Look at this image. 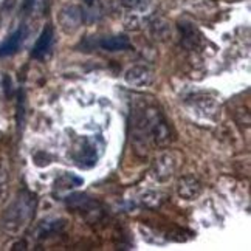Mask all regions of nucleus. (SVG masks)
Wrapping results in <instances>:
<instances>
[{
    "mask_svg": "<svg viewBox=\"0 0 251 251\" xmlns=\"http://www.w3.org/2000/svg\"><path fill=\"white\" fill-rule=\"evenodd\" d=\"M124 79L132 87H148L152 82V72L148 67L135 65L126 72Z\"/></svg>",
    "mask_w": 251,
    "mask_h": 251,
    "instance_id": "obj_8",
    "label": "nucleus"
},
{
    "mask_svg": "<svg viewBox=\"0 0 251 251\" xmlns=\"http://www.w3.org/2000/svg\"><path fill=\"white\" fill-rule=\"evenodd\" d=\"M201 191H203V186L201 183L194 177V176H185L178 180L177 185V192L181 199L185 200H196L200 197Z\"/></svg>",
    "mask_w": 251,
    "mask_h": 251,
    "instance_id": "obj_5",
    "label": "nucleus"
},
{
    "mask_svg": "<svg viewBox=\"0 0 251 251\" xmlns=\"http://www.w3.org/2000/svg\"><path fill=\"white\" fill-rule=\"evenodd\" d=\"M59 25L65 33H73L82 25L84 21V11L78 5H70L61 9L59 13Z\"/></svg>",
    "mask_w": 251,
    "mask_h": 251,
    "instance_id": "obj_4",
    "label": "nucleus"
},
{
    "mask_svg": "<svg viewBox=\"0 0 251 251\" xmlns=\"http://www.w3.org/2000/svg\"><path fill=\"white\" fill-rule=\"evenodd\" d=\"M25 36H26L25 26L17 28V30L9 36L3 44H0V56H9V54H14L16 51H19V48L22 47V42L25 41Z\"/></svg>",
    "mask_w": 251,
    "mask_h": 251,
    "instance_id": "obj_9",
    "label": "nucleus"
},
{
    "mask_svg": "<svg viewBox=\"0 0 251 251\" xmlns=\"http://www.w3.org/2000/svg\"><path fill=\"white\" fill-rule=\"evenodd\" d=\"M104 140L100 135H90V137H82L73 146L72 158L76 166L82 169H90L96 166V163L101 158L104 152Z\"/></svg>",
    "mask_w": 251,
    "mask_h": 251,
    "instance_id": "obj_3",
    "label": "nucleus"
},
{
    "mask_svg": "<svg viewBox=\"0 0 251 251\" xmlns=\"http://www.w3.org/2000/svg\"><path fill=\"white\" fill-rule=\"evenodd\" d=\"M8 183H9L8 160L0 158V201H3L8 196Z\"/></svg>",
    "mask_w": 251,
    "mask_h": 251,
    "instance_id": "obj_14",
    "label": "nucleus"
},
{
    "mask_svg": "<svg viewBox=\"0 0 251 251\" xmlns=\"http://www.w3.org/2000/svg\"><path fill=\"white\" fill-rule=\"evenodd\" d=\"M192 105H194L197 113L201 115V117H205V118H214L219 112L217 102L212 98H208V96H203V98H194Z\"/></svg>",
    "mask_w": 251,
    "mask_h": 251,
    "instance_id": "obj_10",
    "label": "nucleus"
},
{
    "mask_svg": "<svg viewBox=\"0 0 251 251\" xmlns=\"http://www.w3.org/2000/svg\"><path fill=\"white\" fill-rule=\"evenodd\" d=\"M100 47L102 50H107V51H123V50H127V48L132 47L129 37L126 36H110V37H104L100 42Z\"/></svg>",
    "mask_w": 251,
    "mask_h": 251,
    "instance_id": "obj_12",
    "label": "nucleus"
},
{
    "mask_svg": "<svg viewBox=\"0 0 251 251\" xmlns=\"http://www.w3.org/2000/svg\"><path fill=\"white\" fill-rule=\"evenodd\" d=\"M16 5V0H0V11H9Z\"/></svg>",
    "mask_w": 251,
    "mask_h": 251,
    "instance_id": "obj_17",
    "label": "nucleus"
},
{
    "mask_svg": "<svg viewBox=\"0 0 251 251\" xmlns=\"http://www.w3.org/2000/svg\"><path fill=\"white\" fill-rule=\"evenodd\" d=\"M135 138L143 143L152 141L158 148H166L171 144V127L157 107L148 105L140 112L138 118L135 120Z\"/></svg>",
    "mask_w": 251,
    "mask_h": 251,
    "instance_id": "obj_1",
    "label": "nucleus"
},
{
    "mask_svg": "<svg viewBox=\"0 0 251 251\" xmlns=\"http://www.w3.org/2000/svg\"><path fill=\"white\" fill-rule=\"evenodd\" d=\"M120 3L127 8V9H132V11H138V9H144L148 8L151 0H120Z\"/></svg>",
    "mask_w": 251,
    "mask_h": 251,
    "instance_id": "obj_16",
    "label": "nucleus"
},
{
    "mask_svg": "<svg viewBox=\"0 0 251 251\" xmlns=\"http://www.w3.org/2000/svg\"><path fill=\"white\" fill-rule=\"evenodd\" d=\"M37 199L30 191H21L8 205L2 216V229L6 234L16 236L24 231L34 217Z\"/></svg>",
    "mask_w": 251,
    "mask_h": 251,
    "instance_id": "obj_2",
    "label": "nucleus"
},
{
    "mask_svg": "<svg viewBox=\"0 0 251 251\" xmlns=\"http://www.w3.org/2000/svg\"><path fill=\"white\" fill-rule=\"evenodd\" d=\"M82 183H84V180L81 177L75 176V174L64 172V174H61V176L54 180V191H59V192L70 191V189H75V188L81 186Z\"/></svg>",
    "mask_w": 251,
    "mask_h": 251,
    "instance_id": "obj_13",
    "label": "nucleus"
},
{
    "mask_svg": "<svg viewBox=\"0 0 251 251\" xmlns=\"http://www.w3.org/2000/svg\"><path fill=\"white\" fill-rule=\"evenodd\" d=\"M92 2H93V0H85V3H89V5H90Z\"/></svg>",
    "mask_w": 251,
    "mask_h": 251,
    "instance_id": "obj_18",
    "label": "nucleus"
},
{
    "mask_svg": "<svg viewBox=\"0 0 251 251\" xmlns=\"http://www.w3.org/2000/svg\"><path fill=\"white\" fill-rule=\"evenodd\" d=\"M65 226V220L64 219H51V220H44L39 224V226L36 228L34 236L37 239H44L48 237L53 233H59V231Z\"/></svg>",
    "mask_w": 251,
    "mask_h": 251,
    "instance_id": "obj_11",
    "label": "nucleus"
},
{
    "mask_svg": "<svg viewBox=\"0 0 251 251\" xmlns=\"http://www.w3.org/2000/svg\"><path fill=\"white\" fill-rule=\"evenodd\" d=\"M151 30H152V34L153 37H158V39H165L171 34V30H169V25L166 21H163V19H155V21H152L151 24Z\"/></svg>",
    "mask_w": 251,
    "mask_h": 251,
    "instance_id": "obj_15",
    "label": "nucleus"
},
{
    "mask_svg": "<svg viewBox=\"0 0 251 251\" xmlns=\"http://www.w3.org/2000/svg\"><path fill=\"white\" fill-rule=\"evenodd\" d=\"M176 168L177 163L174 160V157L171 153H165V155L158 157L155 163H153V177L158 181H168L174 176Z\"/></svg>",
    "mask_w": 251,
    "mask_h": 251,
    "instance_id": "obj_6",
    "label": "nucleus"
},
{
    "mask_svg": "<svg viewBox=\"0 0 251 251\" xmlns=\"http://www.w3.org/2000/svg\"><path fill=\"white\" fill-rule=\"evenodd\" d=\"M53 42H54V30H53L51 25H47L42 30L39 39H37V42L33 48L31 56L34 57V59H44V57L48 56V53L51 51Z\"/></svg>",
    "mask_w": 251,
    "mask_h": 251,
    "instance_id": "obj_7",
    "label": "nucleus"
}]
</instances>
